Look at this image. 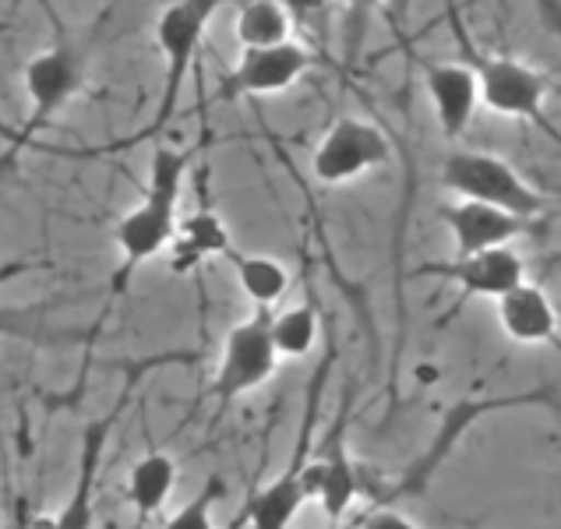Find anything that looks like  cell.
<instances>
[{
    "label": "cell",
    "mask_w": 561,
    "mask_h": 529,
    "mask_svg": "<svg viewBox=\"0 0 561 529\" xmlns=\"http://www.w3.org/2000/svg\"><path fill=\"white\" fill-rule=\"evenodd\" d=\"M46 14H50L54 25V39L43 46V50L25 64L22 71V85H25V120L14 135H8V149L0 156V173L14 166L32 141H36L46 127H54L57 117L68 110L78 92L85 89L89 78V64H92V50H95V32H75L68 28L57 11L46 4Z\"/></svg>",
    "instance_id": "1"
},
{
    "label": "cell",
    "mask_w": 561,
    "mask_h": 529,
    "mask_svg": "<svg viewBox=\"0 0 561 529\" xmlns=\"http://www.w3.org/2000/svg\"><path fill=\"white\" fill-rule=\"evenodd\" d=\"M191 159H195V146L173 149L159 141L152 149L146 198H141L114 230L117 268H114V279H110V294L114 297L127 290V283H131V276L141 265L170 248V240L178 233V222H181V187L191 170Z\"/></svg>",
    "instance_id": "2"
},
{
    "label": "cell",
    "mask_w": 561,
    "mask_h": 529,
    "mask_svg": "<svg viewBox=\"0 0 561 529\" xmlns=\"http://www.w3.org/2000/svg\"><path fill=\"white\" fill-rule=\"evenodd\" d=\"M227 0H173L163 8L156 22V43L163 54V92H159V106L152 114V124L146 131H138L135 141L159 138L170 127L173 114H178L181 89L187 82V71L195 68V57L205 43V28L216 19V11Z\"/></svg>",
    "instance_id": "3"
},
{
    "label": "cell",
    "mask_w": 561,
    "mask_h": 529,
    "mask_svg": "<svg viewBox=\"0 0 561 529\" xmlns=\"http://www.w3.org/2000/svg\"><path fill=\"white\" fill-rule=\"evenodd\" d=\"M453 22H456V36H459L462 54H467V64L477 71L480 103H484L488 110H494V114L530 120L540 127V131L558 138V131L548 124V117H543V103H548V92H551L548 74L537 71L534 64H526V60L477 50V46L467 39V28L459 25L456 11H453Z\"/></svg>",
    "instance_id": "4"
},
{
    "label": "cell",
    "mask_w": 561,
    "mask_h": 529,
    "mask_svg": "<svg viewBox=\"0 0 561 529\" xmlns=\"http://www.w3.org/2000/svg\"><path fill=\"white\" fill-rule=\"evenodd\" d=\"M442 184L459 198L499 205L526 219H540L548 212V198L526 184V176H519L516 166L491 152H473V149L453 152L442 163Z\"/></svg>",
    "instance_id": "5"
},
{
    "label": "cell",
    "mask_w": 561,
    "mask_h": 529,
    "mask_svg": "<svg viewBox=\"0 0 561 529\" xmlns=\"http://www.w3.org/2000/svg\"><path fill=\"white\" fill-rule=\"evenodd\" d=\"M332 357H335V353L329 349V357L314 371V381H311V389H308V410H304L300 438L294 445L290 462H286V470L276 480H268L265 487H259V491L251 494V502L244 505V511H240L244 519H237V526L248 522L254 529H286L297 519V511L304 508V502H311L308 491H304V467H308V459L314 452L311 430H314V421H318V403H322V384L329 378Z\"/></svg>",
    "instance_id": "6"
},
{
    "label": "cell",
    "mask_w": 561,
    "mask_h": 529,
    "mask_svg": "<svg viewBox=\"0 0 561 529\" xmlns=\"http://www.w3.org/2000/svg\"><path fill=\"white\" fill-rule=\"evenodd\" d=\"M276 364L279 349L272 343V308H254V314L233 325L222 340V357L208 392H213L219 410H227L240 395L262 389L276 375Z\"/></svg>",
    "instance_id": "7"
},
{
    "label": "cell",
    "mask_w": 561,
    "mask_h": 529,
    "mask_svg": "<svg viewBox=\"0 0 561 529\" xmlns=\"http://www.w3.org/2000/svg\"><path fill=\"white\" fill-rule=\"evenodd\" d=\"M548 392H526V395H502V399H462V403L448 406L442 424L435 430V441H431L421 456H416L410 467L403 470V476L396 480L392 491H381L378 505H392L399 498H421V494L427 491V484L435 480L438 467L448 459V452L459 445V438L467 435L470 424L480 421V416H488L494 410H508V406H534V403H548Z\"/></svg>",
    "instance_id": "8"
},
{
    "label": "cell",
    "mask_w": 561,
    "mask_h": 529,
    "mask_svg": "<svg viewBox=\"0 0 561 529\" xmlns=\"http://www.w3.org/2000/svg\"><path fill=\"white\" fill-rule=\"evenodd\" d=\"M346 421H350V395H343V410L329 427L322 448H314L308 467H304V491L308 498H318L332 522H340L350 505L360 494L371 491L367 484V470L346 452Z\"/></svg>",
    "instance_id": "9"
},
{
    "label": "cell",
    "mask_w": 561,
    "mask_h": 529,
    "mask_svg": "<svg viewBox=\"0 0 561 529\" xmlns=\"http://www.w3.org/2000/svg\"><path fill=\"white\" fill-rule=\"evenodd\" d=\"M170 360V357H163ZM163 360H141L131 375H127V384L121 389L117 403L110 406V413H103L100 421H92L82 435V448H78V473H75V484H71V494L68 502L60 505V511L54 516V529H85L92 526V491H95V476H100V467H103V456H106V445L114 438L117 424L124 421V410L131 403L135 395V384L141 381V375L152 371L156 364Z\"/></svg>",
    "instance_id": "10"
},
{
    "label": "cell",
    "mask_w": 561,
    "mask_h": 529,
    "mask_svg": "<svg viewBox=\"0 0 561 529\" xmlns=\"http://www.w3.org/2000/svg\"><path fill=\"white\" fill-rule=\"evenodd\" d=\"M392 146L375 124L360 117H340L318 141L311 156V173L318 184H350L378 166H389Z\"/></svg>",
    "instance_id": "11"
},
{
    "label": "cell",
    "mask_w": 561,
    "mask_h": 529,
    "mask_svg": "<svg viewBox=\"0 0 561 529\" xmlns=\"http://www.w3.org/2000/svg\"><path fill=\"white\" fill-rule=\"evenodd\" d=\"M311 68V54L297 39H283L272 46H240V60L222 82L227 100L240 95H279L294 89Z\"/></svg>",
    "instance_id": "12"
},
{
    "label": "cell",
    "mask_w": 561,
    "mask_h": 529,
    "mask_svg": "<svg viewBox=\"0 0 561 529\" xmlns=\"http://www.w3.org/2000/svg\"><path fill=\"white\" fill-rule=\"evenodd\" d=\"M413 276H435L448 279L459 286L462 297H502L516 283L526 279L523 258L508 244L473 251V254H456L453 262H427L421 268H413Z\"/></svg>",
    "instance_id": "13"
},
{
    "label": "cell",
    "mask_w": 561,
    "mask_h": 529,
    "mask_svg": "<svg viewBox=\"0 0 561 529\" xmlns=\"http://www.w3.org/2000/svg\"><path fill=\"white\" fill-rule=\"evenodd\" d=\"M438 219L448 227V233H453L456 254H473V251L512 244V240L534 233V227H537V219H526V216L508 212V208L473 202V198H459L453 205H442Z\"/></svg>",
    "instance_id": "14"
},
{
    "label": "cell",
    "mask_w": 561,
    "mask_h": 529,
    "mask_svg": "<svg viewBox=\"0 0 561 529\" xmlns=\"http://www.w3.org/2000/svg\"><path fill=\"white\" fill-rule=\"evenodd\" d=\"M424 89H427L431 106H435L438 131L448 141L467 135V127L477 114V103H480V82H477V71L470 64L467 60L462 64L427 60L424 64Z\"/></svg>",
    "instance_id": "15"
},
{
    "label": "cell",
    "mask_w": 561,
    "mask_h": 529,
    "mask_svg": "<svg viewBox=\"0 0 561 529\" xmlns=\"http://www.w3.org/2000/svg\"><path fill=\"white\" fill-rule=\"evenodd\" d=\"M494 311H499L502 332L519 346H540L558 335V311L537 283L523 279L502 297H494Z\"/></svg>",
    "instance_id": "16"
},
{
    "label": "cell",
    "mask_w": 561,
    "mask_h": 529,
    "mask_svg": "<svg viewBox=\"0 0 561 529\" xmlns=\"http://www.w3.org/2000/svg\"><path fill=\"white\" fill-rule=\"evenodd\" d=\"M230 248L233 244H230L227 222L219 219L216 208L198 205L195 212L178 222V233L170 240V272L173 276H184V272L198 268L205 258H213V254L227 258Z\"/></svg>",
    "instance_id": "17"
},
{
    "label": "cell",
    "mask_w": 561,
    "mask_h": 529,
    "mask_svg": "<svg viewBox=\"0 0 561 529\" xmlns=\"http://www.w3.org/2000/svg\"><path fill=\"white\" fill-rule=\"evenodd\" d=\"M178 473H181L178 459L170 452H159V448L146 452L131 467V473H127V502L135 505L141 522L163 511V505L173 494V484H178Z\"/></svg>",
    "instance_id": "18"
},
{
    "label": "cell",
    "mask_w": 561,
    "mask_h": 529,
    "mask_svg": "<svg viewBox=\"0 0 561 529\" xmlns=\"http://www.w3.org/2000/svg\"><path fill=\"white\" fill-rule=\"evenodd\" d=\"M227 262L237 272L240 290L248 294L254 308H276V303L290 290V272L279 258H268V254H244L230 248Z\"/></svg>",
    "instance_id": "19"
},
{
    "label": "cell",
    "mask_w": 561,
    "mask_h": 529,
    "mask_svg": "<svg viewBox=\"0 0 561 529\" xmlns=\"http://www.w3.org/2000/svg\"><path fill=\"white\" fill-rule=\"evenodd\" d=\"M294 19L283 8V0H244L237 11L233 36L240 46H272L283 39H294Z\"/></svg>",
    "instance_id": "20"
},
{
    "label": "cell",
    "mask_w": 561,
    "mask_h": 529,
    "mask_svg": "<svg viewBox=\"0 0 561 529\" xmlns=\"http://www.w3.org/2000/svg\"><path fill=\"white\" fill-rule=\"evenodd\" d=\"M318 332H322V322H318V308L311 300L272 311V343H276L279 357L290 360L308 357L318 343Z\"/></svg>",
    "instance_id": "21"
},
{
    "label": "cell",
    "mask_w": 561,
    "mask_h": 529,
    "mask_svg": "<svg viewBox=\"0 0 561 529\" xmlns=\"http://www.w3.org/2000/svg\"><path fill=\"white\" fill-rule=\"evenodd\" d=\"M222 494H227V484H222V476H208L205 487L195 494L191 502H184L173 516L167 519V529H208L213 526V508L216 502H222Z\"/></svg>",
    "instance_id": "22"
},
{
    "label": "cell",
    "mask_w": 561,
    "mask_h": 529,
    "mask_svg": "<svg viewBox=\"0 0 561 529\" xmlns=\"http://www.w3.org/2000/svg\"><path fill=\"white\" fill-rule=\"evenodd\" d=\"M354 526H360V529H413V522L403 519V516H399V511L389 508V505H378V508H371V511H364L360 519H354Z\"/></svg>",
    "instance_id": "23"
},
{
    "label": "cell",
    "mask_w": 561,
    "mask_h": 529,
    "mask_svg": "<svg viewBox=\"0 0 561 529\" xmlns=\"http://www.w3.org/2000/svg\"><path fill=\"white\" fill-rule=\"evenodd\" d=\"M283 8L290 11L294 25H314L329 14V0H283Z\"/></svg>",
    "instance_id": "24"
},
{
    "label": "cell",
    "mask_w": 561,
    "mask_h": 529,
    "mask_svg": "<svg viewBox=\"0 0 561 529\" xmlns=\"http://www.w3.org/2000/svg\"><path fill=\"white\" fill-rule=\"evenodd\" d=\"M346 4H350V14H354V39L360 46V28L367 22V14H371L381 4V0H346Z\"/></svg>",
    "instance_id": "25"
}]
</instances>
